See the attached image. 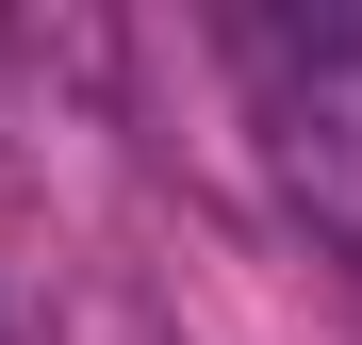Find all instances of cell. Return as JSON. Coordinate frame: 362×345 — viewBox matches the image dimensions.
Returning a JSON list of instances; mask_svg holds the SVG:
<instances>
[{
	"instance_id": "cell-1",
	"label": "cell",
	"mask_w": 362,
	"mask_h": 345,
	"mask_svg": "<svg viewBox=\"0 0 362 345\" xmlns=\"http://www.w3.org/2000/svg\"><path fill=\"white\" fill-rule=\"evenodd\" d=\"M230 66L264 83V164L313 214V247L362 263V17H230Z\"/></svg>"
},
{
	"instance_id": "cell-2",
	"label": "cell",
	"mask_w": 362,
	"mask_h": 345,
	"mask_svg": "<svg viewBox=\"0 0 362 345\" xmlns=\"http://www.w3.org/2000/svg\"><path fill=\"white\" fill-rule=\"evenodd\" d=\"M0 345H17V296H0Z\"/></svg>"
}]
</instances>
